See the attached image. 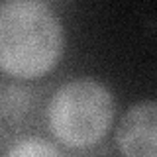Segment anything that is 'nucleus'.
<instances>
[{
    "label": "nucleus",
    "mask_w": 157,
    "mask_h": 157,
    "mask_svg": "<svg viewBox=\"0 0 157 157\" xmlns=\"http://www.w3.org/2000/svg\"><path fill=\"white\" fill-rule=\"evenodd\" d=\"M118 149L130 157H155L157 153V106L153 100L137 102L122 118L116 132Z\"/></svg>",
    "instance_id": "nucleus-3"
},
{
    "label": "nucleus",
    "mask_w": 157,
    "mask_h": 157,
    "mask_svg": "<svg viewBox=\"0 0 157 157\" xmlns=\"http://www.w3.org/2000/svg\"><path fill=\"white\" fill-rule=\"evenodd\" d=\"M63 26L43 0L0 2V71L16 78H39L63 55Z\"/></svg>",
    "instance_id": "nucleus-1"
},
{
    "label": "nucleus",
    "mask_w": 157,
    "mask_h": 157,
    "mask_svg": "<svg viewBox=\"0 0 157 157\" xmlns=\"http://www.w3.org/2000/svg\"><path fill=\"white\" fill-rule=\"evenodd\" d=\"M61 151L55 145L39 140V137H28L20 140L14 147L8 149V155H24V157H47V155H59Z\"/></svg>",
    "instance_id": "nucleus-4"
},
{
    "label": "nucleus",
    "mask_w": 157,
    "mask_h": 157,
    "mask_svg": "<svg viewBox=\"0 0 157 157\" xmlns=\"http://www.w3.org/2000/svg\"><path fill=\"white\" fill-rule=\"evenodd\" d=\"M114 122V96L92 78H77L51 96L47 126L51 136L69 149H86L100 144Z\"/></svg>",
    "instance_id": "nucleus-2"
}]
</instances>
